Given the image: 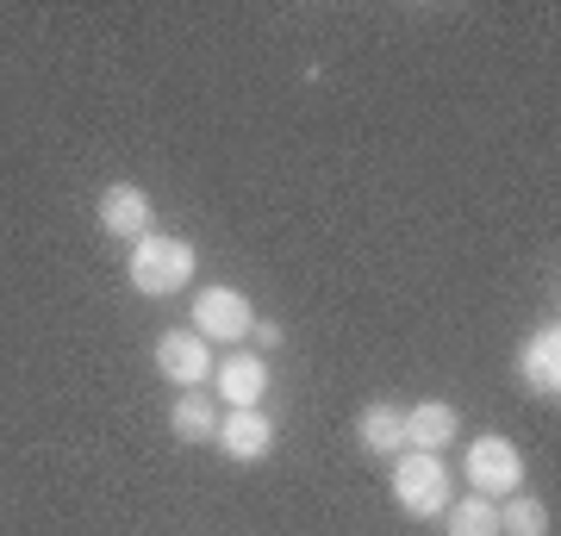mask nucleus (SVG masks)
Segmentation results:
<instances>
[{
	"instance_id": "nucleus-1",
	"label": "nucleus",
	"mask_w": 561,
	"mask_h": 536,
	"mask_svg": "<svg viewBox=\"0 0 561 536\" xmlns=\"http://www.w3.org/2000/svg\"><path fill=\"white\" fill-rule=\"evenodd\" d=\"M194 269H201L194 243L187 238H162V231L138 238L131 243V262H125V275H131V287H138L144 299H175L181 287L194 281Z\"/></svg>"
},
{
	"instance_id": "nucleus-2",
	"label": "nucleus",
	"mask_w": 561,
	"mask_h": 536,
	"mask_svg": "<svg viewBox=\"0 0 561 536\" xmlns=\"http://www.w3.org/2000/svg\"><path fill=\"white\" fill-rule=\"evenodd\" d=\"M461 475H468V487L481 499H512L524 493V456H518V443L500 437V431H486V437L468 443V456H461Z\"/></svg>"
},
{
	"instance_id": "nucleus-3",
	"label": "nucleus",
	"mask_w": 561,
	"mask_h": 536,
	"mask_svg": "<svg viewBox=\"0 0 561 536\" xmlns=\"http://www.w3.org/2000/svg\"><path fill=\"white\" fill-rule=\"evenodd\" d=\"M393 499H400L405 517H443L449 512V468H443V456L400 449V456H393Z\"/></svg>"
},
{
	"instance_id": "nucleus-4",
	"label": "nucleus",
	"mask_w": 561,
	"mask_h": 536,
	"mask_svg": "<svg viewBox=\"0 0 561 536\" xmlns=\"http://www.w3.org/2000/svg\"><path fill=\"white\" fill-rule=\"evenodd\" d=\"M250 324H256V312H250V299H243L238 287H201V299H194V338L243 343Z\"/></svg>"
},
{
	"instance_id": "nucleus-5",
	"label": "nucleus",
	"mask_w": 561,
	"mask_h": 536,
	"mask_svg": "<svg viewBox=\"0 0 561 536\" xmlns=\"http://www.w3.org/2000/svg\"><path fill=\"white\" fill-rule=\"evenodd\" d=\"M518 380H524V394H537V399L561 394V324L556 318L537 324V331L518 343Z\"/></svg>"
},
{
	"instance_id": "nucleus-6",
	"label": "nucleus",
	"mask_w": 561,
	"mask_h": 536,
	"mask_svg": "<svg viewBox=\"0 0 561 536\" xmlns=\"http://www.w3.org/2000/svg\"><path fill=\"white\" fill-rule=\"evenodd\" d=\"M157 375L175 387H206L213 380V343L194 331H162L157 338Z\"/></svg>"
},
{
	"instance_id": "nucleus-7",
	"label": "nucleus",
	"mask_w": 561,
	"mask_h": 536,
	"mask_svg": "<svg viewBox=\"0 0 561 536\" xmlns=\"http://www.w3.org/2000/svg\"><path fill=\"white\" fill-rule=\"evenodd\" d=\"M101 231L106 238H125V243H138L157 231L150 225V194H144L138 181H106L101 187Z\"/></svg>"
},
{
	"instance_id": "nucleus-8",
	"label": "nucleus",
	"mask_w": 561,
	"mask_h": 536,
	"mask_svg": "<svg viewBox=\"0 0 561 536\" xmlns=\"http://www.w3.org/2000/svg\"><path fill=\"white\" fill-rule=\"evenodd\" d=\"M231 461H268L275 456V418L262 412V406H250V412H231L219 418V437H213Z\"/></svg>"
},
{
	"instance_id": "nucleus-9",
	"label": "nucleus",
	"mask_w": 561,
	"mask_h": 536,
	"mask_svg": "<svg viewBox=\"0 0 561 536\" xmlns=\"http://www.w3.org/2000/svg\"><path fill=\"white\" fill-rule=\"evenodd\" d=\"M213 375H219V394L231 399V412H250L268 394V362L250 356V350H231L225 362H213Z\"/></svg>"
},
{
	"instance_id": "nucleus-10",
	"label": "nucleus",
	"mask_w": 561,
	"mask_h": 536,
	"mask_svg": "<svg viewBox=\"0 0 561 536\" xmlns=\"http://www.w3.org/2000/svg\"><path fill=\"white\" fill-rule=\"evenodd\" d=\"M456 431H461V418H456V406H449V399H419V406L405 412V449L437 456Z\"/></svg>"
},
{
	"instance_id": "nucleus-11",
	"label": "nucleus",
	"mask_w": 561,
	"mask_h": 536,
	"mask_svg": "<svg viewBox=\"0 0 561 536\" xmlns=\"http://www.w3.org/2000/svg\"><path fill=\"white\" fill-rule=\"evenodd\" d=\"M169 431H175L181 443L219 437V406H213V394H206V387H181V399L169 406Z\"/></svg>"
},
{
	"instance_id": "nucleus-12",
	"label": "nucleus",
	"mask_w": 561,
	"mask_h": 536,
	"mask_svg": "<svg viewBox=\"0 0 561 536\" xmlns=\"http://www.w3.org/2000/svg\"><path fill=\"white\" fill-rule=\"evenodd\" d=\"M356 443L368 449V456H400V449H405V412H400V406H387V399L362 406Z\"/></svg>"
},
{
	"instance_id": "nucleus-13",
	"label": "nucleus",
	"mask_w": 561,
	"mask_h": 536,
	"mask_svg": "<svg viewBox=\"0 0 561 536\" xmlns=\"http://www.w3.org/2000/svg\"><path fill=\"white\" fill-rule=\"evenodd\" d=\"M443 517H449V536H500V505H493V499H481V493L456 499Z\"/></svg>"
},
{
	"instance_id": "nucleus-14",
	"label": "nucleus",
	"mask_w": 561,
	"mask_h": 536,
	"mask_svg": "<svg viewBox=\"0 0 561 536\" xmlns=\"http://www.w3.org/2000/svg\"><path fill=\"white\" fill-rule=\"evenodd\" d=\"M500 536H549V505L530 493L500 499Z\"/></svg>"
},
{
	"instance_id": "nucleus-15",
	"label": "nucleus",
	"mask_w": 561,
	"mask_h": 536,
	"mask_svg": "<svg viewBox=\"0 0 561 536\" xmlns=\"http://www.w3.org/2000/svg\"><path fill=\"white\" fill-rule=\"evenodd\" d=\"M250 338H256V350H275V343H287V331H280L275 318H256V324H250Z\"/></svg>"
}]
</instances>
